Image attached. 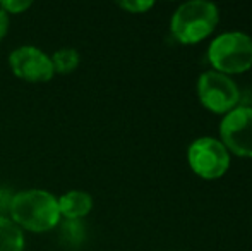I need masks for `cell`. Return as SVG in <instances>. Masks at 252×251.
<instances>
[{
	"mask_svg": "<svg viewBox=\"0 0 252 251\" xmlns=\"http://www.w3.org/2000/svg\"><path fill=\"white\" fill-rule=\"evenodd\" d=\"M57 200H59L60 217H65L67 220H79L86 217L93 208L91 194L81 189H70Z\"/></svg>",
	"mask_w": 252,
	"mask_h": 251,
	"instance_id": "cell-8",
	"label": "cell"
},
{
	"mask_svg": "<svg viewBox=\"0 0 252 251\" xmlns=\"http://www.w3.org/2000/svg\"><path fill=\"white\" fill-rule=\"evenodd\" d=\"M9 66L17 77L30 83H45L55 76L50 55L31 45H23L10 52Z\"/></svg>",
	"mask_w": 252,
	"mask_h": 251,
	"instance_id": "cell-7",
	"label": "cell"
},
{
	"mask_svg": "<svg viewBox=\"0 0 252 251\" xmlns=\"http://www.w3.org/2000/svg\"><path fill=\"white\" fill-rule=\"evenodd\" d=\"M24 234L10 218L0 215V251H23Z\"/></svg>",
	"mask_w": 252,
	"mask_h": 251,
	"instance_id": "cell-9",
	"label": "cell"
},
{
	"mask_svg": "<svg viewBox=\"0 0 252 251\" xmlns=\"http://www.w3.org/2000/svg\"><path fill=\"white\" fill-rule=\"evenodd\" d=\"M187 160L196 176L206 181L220 179L230 167V153L220 140L202 136L192 141L187 150Z\"/></svg>",
	"mask_w": 252,
	"mask_h": 251,
	"instance_id": "cell-4",
	"label": "cell"
},
{
	"mask_svg": "<svg viewBox=\"0 0 252 251\" xmlns=\"http://www.w3.org/2000/svg\"><path fill=\"white\" fill-rule=\"evenodd\" d=\"M30 7L31 0H0V9L5 10L7 14H21Z\"/></svg>",
	"mask_w": 252,
	"mask_h": 251,
	"instance_id": "cell-12",
	"label": "cell"
},
{
	"mask_svg": "<svg viewBox=\"0 0 252 251\" xmlns=\"http://www.w3.org/2000/svg\"><path fill=\"white\" fill-rule=\"evenodd\" d=\"M223 146L237 157L252 158V108L235 107L220 124Z\"/></svg>",
	"mask_w": 252,
	"mask_h": 251,
	"instance_id": "cell-6",
	"label": "cell"
},
{
	"mask_svg": "<svg viewBox=\"0 0 252 251\" xmlns=\"http://www.w3.org/2000/svg\"><path fill=\"white\" fill-rule=\"evenodd\" d=\"M52 59V66H53V71L59 74H69L72 71L77 69L81 62V55L76 48H70V47H65V48H60L57 50L55 54L50 55Z\"/></svg>",
	"mask_w": 252,
	"mask_h": 251,
	"instance_id": "cell-10",
	"label": "cell"
},
{
	"mask_svg": "<svg viewBox=\"0 0 252 251\" xmlns=\"http://www.w3.org/2000/svg\"><path fill=\"white\" fill-rule=\"evenodd\" d=\"M208 61L225 76L246 72L252 67V38L240 31H228L209 43Z\"/></svg>",
	"mask_w": 252,
	"mask_h": 251,
	"instance_id": "cell-3",
	"label": "cell"
},
{
	"mask_svg": "<svg viewBox=\"0 0 252 251\" xmlns=\"http://www.w3.org/2000/svg\"><path fill=\"white\" fill-rule=\"evenodd\" d=\"M197 97L213 114H228L239 104L240 91L230 76L216 71H206L197 79Z\"/></svg>",
	"mask_w": 252,
	"mask_h": 251,
	"instance_id": "cell-5",
	"label": "cell"
},
{
	"mask_svg": "<svg viewBox=\"0 0 252 251\" xmlns=\"http://www.w3.org/2000/svg\"><path fill=\"white\" fill-rule=\"evenodd\" d=\"M218 7L206 0L186 2L173 12L170 30L177 41L184 45H196L208 38L218 24Z\"/></svg>",
	"mask_w": 252,
	"mask_h": 251,
	"instance_id": "cell-2",
	"label": "cell"
},
{
	"mask_svg": "<svg viewBox=\"0 0 252 251\" xmlns=\"http://www.w3.org/2000/svg\"><path fill=\"white\" fill-rule=\"evenodd\" d=\"M7 31H9V14L0 9V41L7 35Z\"/></svg>",
	"mask_w": 252,
	"mask_h": 251,
	"instance_id": "cell-14",
	"label": "cell"
},
{
	"mask_svg": "<svg viewBox=\"0 0 252 251\" xmlns=\"http://www.w3.org/2000/svg\"><path fill=\"white\" fill-rule=\"evenodd\" d=\"M119 5L132 14H141L150 10L155 5V2H151V0H126V2H119Z\"/></svg>",
	"mask_w": 252,
	"mask_h": 251,
	"instance_id": "cell-13",
	"label": "cell"
},
{
	"mask_svg": "<svg viewBox=\"0 0 252 251\" xmlns=\"http://www.w3.org/2000/svg\"><path fill=\"white\" fill-rule=\"evenodd\" d=\"M76 231L77 232L84 231L79 220H65V222H63V225H62V234H63V238H65L67 241L70 243V245H77V243L83 241V239L77 238V236H76Z\"/></svg>",
	"mask_w": 252,
	"mask_h": 251,
	"instance_id": "cell-11",
	"label": "cell"
},
{
	"mask_svg": "<svg viewBox=\"0 0 252 251\" xmlns=\"http://www.w3.org/2000/svg\"><path fill=\"white\" fill-rule=\"evenodd\" d=\"M10 220L23 231L47 232L60 222L59 200L47 189H24L10 198Z\"/></svg>",
	"mask_w": 252,
	"mask_h": 251,
	"instance_id": "cell-1",
	"label": "cell"
}]
</instances>
